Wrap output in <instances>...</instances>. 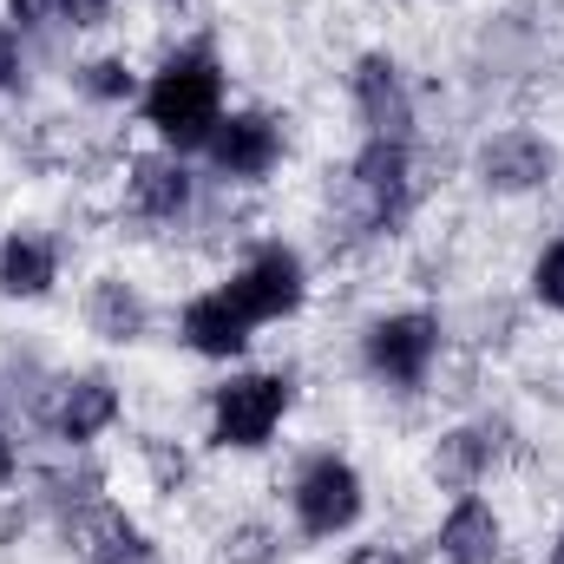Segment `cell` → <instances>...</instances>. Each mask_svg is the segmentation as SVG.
<instances>
[{"instance_id":"6da1fadb","label":"cell","mask_w":564,"mask_h":564,"mask_svg":"<svg viewBox=\"0 0 564 564\" xmlns=\"http://www.w3.org/2000/svg\"><path fill=\"white\" fill-rule=\"evenodd\" d=\"M217 66L210 59H171L164 73H158V86L144 93V112H151V126L164 132V139L177 144H197L210 126H224L217 119Z\"/></svg>"},{"instance_id":"7a4b0ae2","label":"cell","mask_w":564,"mask_h":564,"mask_svg":"<svg viewBox=\"0 0 564 564\" xmlns=\"http://www.w3.org/2000/svg\"><path fill=\"white\" fill-rule=\"evenodd\" d=\"M282 401H289V388H282L276 375H243V381H230V388L217 394V440H224V446H257V440H270V426L282 421Z\"/></svg>"},{"instance_id":"3957f363","label":"cell","mask_w":564,"mask_h":564,"mask_svg":"<svg viewBox=\"0 0 564 564\" xmlns=\"http://www.w3.org/2000/svg\"><path fill=\"white\" fill-rule=\"evenodd\" d=\"M295 512H302V525H308L315 539H328V532L355 525V512H361V479H355L341 459H315V466L302 473V486H295Z\"/></svg>"},{"instance_id":"277c9868","label":"cell","mask_w":564,"mask_h":564,"mask_svg":"<svg viewBox=\"0 0 564 564\" xmlns=\"http://www.w3.org/2000/svg\"><path fill=\"white\" fill-rule=\"evenodd\" d=\"M230 302L250 315V322H270V315H289L302 302V270L289 250H263L243 276L230 282Z\"/></svg>"},{"instance_id":"5b68a950","label":"cell","mask_w":564,"mask_h":564,"mask_svg":"<svg viewBox=\"0 0 564 564\" xmlns=\"http://www.w3.org/2000/svg\"><path fill=\"white\" fill-rule=\"evenodd\" d=\"M368 361L388 375V381H421L426 361H433V322L426 315H394L368 335Z\"/></svg>"},{"instance_id":"8992f818","label":"cell","mask_w":564,"mask_h":564,"mask_svg":"<svg viewBox=\"0 0 564 564\" xmlns=\"http://www.w3.org/2000/svg\"><path fill=\"white\" fill-rule=\"evenodd\" d=\"M184 335H191L197 355H237L250 341V315L230 302V289H217V295H197L184 308Z\"/></svg>"},{"instance_id":"52a82bcc","label":"cell","mask_w":564,"mask_h":564,"mask_svg":"<svg viewBox=\"0 0 564 564\" xmlns=\"http://www.w3.org/2000/svg\"><path fill=\"white\" fill-rule=\"evenodd\" d=\"M210 158L230 171V177H263L270 164H276V132H270V119H230L217 139H210Z\"/></svg>"},{"instance_id":"ba28073f","label":"cell","mask_w":564,"mask_h":564,"mask_svg":"<svg viewBox=\"0 0 564 564\" xmlns=\"http://www.w3.org/2000/svg\"><path fill=\"white\" fill-rule=\"evenodd\" d=\"M440 552H446L453 564H492L499 558V525H492V512H486L479 499H466V506L446 519Z\"/></svg>"},{"instance_id":"9c48e42d","label":"cell","mask_w":564,"mask_h":564,"mask_svg":"<svg viewBox=\"0 0 564 564\" xmlns=\"http://www.w3.org/2000/svg\"><path fill=\"white\" fill-rule=\"evenodd\" d=\"M486 177L492 184H506V191H519V184H539L545 171H552V151L539 139H525V132H512V139H499V144H486Z\"/></svg>"},{"instance_id":"30bf717a","label":"cell","mask_w":564,"mask_h":564,"mask_svg":"<svg viewBox=\"0 0 564 564\" xmlns=\"http://www.w3.org/2000/svg\"><path fill=\"white\" fill-rule=\"evenodd\" d=\"M401 177H408V158H401V144H375L368 158H361V191L375 197V217H394L401 210Z\"/></svg>"},{"instance_id":"8fae6325","label":"cell","mask_w":564,"mask_h":564,"mask_svg":"<svg viewBox=\"0 0 564 564\" xmlns=\"http://www.w3.org/2000/svg\"><path fill=\"white\" fill-rule=\"evenodd\" d=\"M106 421H112V388L106 381H73L66 401H59V433L66 440H93Z\"/></svg>"},{"instance_id":"7c38bea8","label":"cell","mask_w":564,"mask_h":564,"mask_svg":"<svg viewBox=\"0 0 564 564\" xmlns=\"http://www.w3.org/2000/svg\"><path fill=\"white\" fill-rule=\"evenodd\" d=\"M361 106H368V119H375L381 139L408 126V106H401V86H394V66L388 59H368L361 66Z\"/></svg>"},{"instance_id":"4fadbf2b","label":"cell","mask_w":564,"mask_h":564,"mask_svg":"<svg viewBox=\"0 0 564 564\" xmlns=\"http://www.w3.org/2000/svg\"><path fill=\"white\" fill-rule=\"evenodd\" d=\"M46 282H53V250L33 243V237H13L7 257H0V289H13V295H40Z\"/></svg>"},{"instance_id":"5bb4252c","label":"cell","mask_w":564,"mask_h":564,"mask_svg":"<svg viewBox=\"0 0 564 564\" xmlns=\"http://www.w3.org/2000/svg\"><path fill=\"white\" fill-rule=\"evenodd\" d=\"M184 197H191L184 171H171V164H139V210H151V217H177Z\"/></svg>"},{"instance_id":"9a60e30c","label":"cell","mask_w":564,"mask_h":564,"mask_svg":"<svg viewBox=\"0 0 564 564\" xmlns=\"http://www.w3.org/2000/svg\"><path fill=\"white\" fill-rule=\"evenodd\" d=\"M93 322H99V328H112V335H139V302H132L119 282H106V289H99V302H93Z\"/></svg>"},{"instance_id":"2e32d148","label":"cell","mask_w":564,"mask_h":564,"mask_svg":"<svg viewBox=\"0 0 564 564\" xmlns=\"http://www.w3.org/2000/svg\"><path fill=\"white\" fill-rule=\"evenodd\" d=\"M539 295H545V302H552V308H564V243H552V250H545V257H539Z\"/></svg>"},{"instance_id":"e0dca14e","label":"cell","mask_w":564,"mask_h":564,"mask_svg":"<svg viewBox=\"0 0 564 564\" xmlns=\"http://www.w3.org/2000/svg\"><path fill=\"white\" fill-rule=\"evenodd\" d=\"M93 93H106V99H119V93H132V79H126V66H93Z\"/></svg>"},{"instance_id":"ac0fdd59","label":"cell","mask_w":564,"mask_h":564,"mask_svg":"<svg viewBox=\"0 0 564 564\" xmlns=\"http://www.w3.org/2000/svg\"><path fill=\"white\" fill-rule=\"evenodd\" d=\"M59 13H66L73 26H93V20L106 13V0H59Z\"/></svg>"},{"instance_id":"d6986e66","label":"cell","mask_w":564,"mask_h":564,"mask_svg":"<svg viewBox=\"0 0 564 564\" xmlns=\"http://www.w3.org/2000/svg\"><path fill=\"white\" fill-rule=\"evenodd\" d=\"M59 0H13V20H26V26H40L46 13H53Z\"/></svg>"},{"instance_id":"ffe728a7","label":"cell","mask_w":564,"mask_h":564,"mask_svg":"<svg viewBox=\"0 0 564 564\" xmlns=\"http://www.w3.org/2000/svg\"><path fill=\"white\" fill-rule=\"evenodd\" d=\"M13 79V40H7V26H0V86Z\"/></svg>"},{"instance_id":"44dd1931","label":"cell","mask_w":564,"mask_h":564,"mask_svg":"<svg viewBox=\"0 0 564 564\" xmlns=\"http://www.w3.org/2000/svg\"><path fill=\"white\" fill-rule=\"evenodd\" d=\"M552 564H564V539H558V552H552Z\"/></svg>"}]
</instances>
